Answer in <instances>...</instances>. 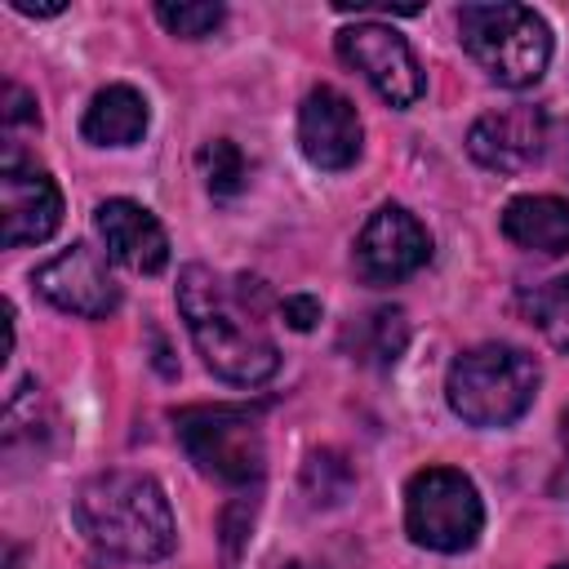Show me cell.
Instances as JSON below:
<instances>
[{
  "label": "cell",
  "mask_w": 569,
  "mask_h": 569,
  "mask_svg": "<svg viewBox=\"0 0 569 569\" xmlns=\"http://www.w3.org/2000/svg\"><path fill=\"white\" fill-rule=\"evenodd\" d=\"M560 440H565V453H569V409H565V418H560Z\"/></svg>",
  "instance_id": "23"
},
{
  "label": "cell",
  "mask_w": 569,
  "mask_h": 569,
  "mask_svg": "<svg viewBox=\"0 0 569 569\" xmlns=\"http://www.w3.org/2000/svg\"><path fill=\"white\" fill-rule=\"evenodd\" d=\"M502 236L529 253H569V204L560 196H516L502 209Z\"/></svg>",
  "instance_id": "15"
},
{
  "label": "cell",
  "mask_w": 569,
  "mask_h": 569,
  "mask_svg": "<svg viewBox=\"0 0 569 569\" xmlns=\"http://www.w3.org/2000/svg\"><path fill=\"white\" fill-rule=\"evenodd\" d=\"M560 160H565V173H569V124H565V142H560Z\"/></svg>",
  "instance_id": "24"
},
{
  "label": "cell",
  "mask_w": 569,
  "mask_h": 569,
  "mask_svg": "<svg viewBox=\"0 0 569 569\" xmlns=\"http://www.w3.org/2000/svg\"><path fill=\"white\" fill-rule=\"evenodd\" d=\"M173 422H178V440L200 476L231 485V489H249L262 480L267 449H262V427L249 409L191 405V409H178Z\"/></svg>",
  "instance_id": "5"
},
{
  "label": "cell",
  "mask_w": 569,
  "mask_h": 569,
  "mask_svg": "<svg viewBox=\"0 0 569 569\" xmlns=\"http://www.w3.org/2000/svg\"><path fill=\"white\" fill-rule=\"evenodd\" d=\"M36 289L44 302H53L67 316H84V320H102L120 307V289L107 271V262L89 249V244H71L58 258H49L44 267H36Z\"/></svg>",
  "instance_id": "10"
},
{
  "label": "cell",
  "mask_w": 569,
  "mask_h": 569,
  "mask_svg": "<svg viewBox=\"0 0 569 569\" xmlns=\"http://www.w3.org/2000/svg\"><path fill=\"white\" fill-rule=\"evenodd\" d=\"M467 151L476 164L493 169V173H520L529 164L542 160L547 151V116L542 107H502V111H485L471 133H467Z\"/></svg>",
  "instance_id": "12"
},
{
  "label": "cell",
  "mask_w": 569,
  "mask_h": 569,
  "mask_svg": "<svg viewBox=\"0 0 569 569\" xmlns=\"http://www.w3.org/2000/svg\"><path fill=\"white\" fill-rule=\"evenodd\" d=\"M360 142H365V129H360V116H356V102L329 84L311 89L298 107V147L302 156L316 164V169H351L360 160Z\"/></svg>",
  "instance_id": "11"
},
{
  "label": "cell",
  "mask_w": 569,
  "mask_h": 569,
  "mask_svg": "<svg viewBox=\"0 0 569 569\" xmlns=\"http://www.w3.org/2000/svg\"><path fill=\"white\" fill-rule=\"evenodd\" d=\"M147 124H151L147 98L133 84H107L89 98L80 133L93 147H133V142H142Z\"/></svg>",
  "instance_id": "14"
},
{
  "label": "cell",
  "mask_w": 569,
  "mask_h": 569,
  "mask_svg": "<svg viewBox=\"0 0 569 569\" xmlns=\"http://www.w3.org/2000/svg\"><path fill=\"white\" fill-rule=\"evenodd\" d=\"M458 40L476 67L507 89L538 84L551 62V27L529 4H462Z\"/></svg>",
  "instance_id": "4"
},
{
  "label": "cell",
  "mask_w": 569,
  "mask_h": 569,
  "mask_svg": "<svg viewBox=\"0 0 569 569\" xmlns=\"http://www.w3.org/2000/svg\"><path fill=\"white\" fill-rule=\"evenodd\" d=\"M4 120L9 124H18V120H27V124H40V116H36V102H31V93L27 89H18V84H9L4 89Z\"/></svg>",
  "instance_id": "21"
},
{
  "label": "cell",
  "mask_w": 569,
  "mask_h": 569,
  "mask_svg": "<svg viewBox=\"0 0 569 569\" xmlns=\"http://www.w3.org/2000/svg\"><path fill=\"white\" fill-rule=\"evenodd\" d=\"M80 533L116 560H164L178 547V525L164 489L142 471H102L76 493Z\"/></svg>",
  "instance_id": "2"
},
{
  "label": "cell",
  "mask_w": 569,
  "mask_h": 569,
  "mask_svg": "<svg viewBox=\"0 0 569 569\" xmlns=\"http://www.w3.org/2000/svg\"><path fill=\"white\" fill-rule=\"evenodd\" d=\"M156 18L169 36H182V40H204L222 27V4H156Z\"/></svg>",
  "instance_id": "19"
},
{
  "label": "cell",
  "mask_w": 569,
  "mask_h": 569,
  "mask_svg": "<svg viewBox=\"0 0 569 569\" xmlns=\"http://www.w3.org/2000/svg\"><path fill=\"white\" fill-rule=\"evenodd\" d=\"M405 529L418 547L458 556L476 547L485 529V507L476 485L458 467H422L405 485Z\"/></svg>",
  "instance_id": "6"
},
{
  "label": "cell",
  "mask_w": 569,
  "mask_h": 569,
  "mask_svg": "<svg viewBox=\"0 0 569 569\" xmlns=\"http://www.w3.org/2000/svg\"><path fill=\"white\" fill-rule=\"evenodd\" d=\"M351 342H356V356H360L365 365H396V356H400L405 342H409L405 311H400V307H378V311H369V316L351 329Z\"/></svg>",
  "instance_id": "16"
},
{
  "label": "cell",
  "mask_w": 569,
  "mask_h": 569,
  "mask_svg": "<svg viewBox=\"0 0 569 569\" xmlns=\"http://www.w3.org/2000/svg\"><path fill=\"white\" fill-rule=\"evenodd\" d=\"M0 213H4V249L40 244L62 222L58 182L44 169L27 164L13 147L4 151V164H0Z\"/></svg>",
  "instance_id": "9"
},
{
  "label": "cell",
  "mask_w": 569,
  "mask_h": 569,
  "mask_svg": "<svg viewBox=\"0 0 569 569\" xmlns=\"http://www.w3.org/2000/svg\"><path fill=\"white\" fill-rule=\"evenodd\" d=\"M178 311L191 329L196 351L204 365L236 387H258L280 369V351L271 333L262 329L258 302H249V289H231L218 271L191 262L178 276Z\"/></svg>",
  "instance_id": "1"
},
{
  "label": "cell",
  "mask_w": 569,
  "mask_h": 569,
  "mask_svg": "<svg viewBox=\"0 0 569 569\" xmlns=\"http://www.w3.org/2000/svg\"><path fill=\"white\" fill-rule=\"evenodd\" d=\"M93 227L120 267H129L138 276H156L169 267V236H164L160 218L151 209H142L138 200H124V196L102 200L93 209Z\"/></svg>",
  "instance_id": "13"
},
{
  "label": "cell",
  "mask_w": 569,
  "mask_h": 569,
  "mask_svg": "<svg viewBox=\"0 0 569 569\" xmlns=\"http://www.w3.org/2000/svg\"><path fill=\"white\" fill-rule=\"evenodd\" d=\"M520 307L560 351H569V276H556V280L520 293Z\"/></svg>",
  "instance_id": "17"
},
{
  "label": "cell",
  "mask_w": 569,
  "mask_h": 569,
  "mask_svg": "<svg viewBox=\"0 0 569 569\" xmlns=\"http://www.w3.org/2000/svg\"><path fill=\"white\" fill-rule=\"evenodd\" d=\"M284 569H316V565H284Z\"/></svg>",
  "instance_id": "25"
},
{
  "label": "cell",
  "mask_w": 569,
  "mask_h": 569,
  "mask_svg": "<svg viewBox=\"0 0 569 569\" xmlns=\"http://www.w3.org/2000/svg\"><path fill=\"white\" fill-rule=\"evenodd\" d=\"M196 164H200V178H204V187L213 191V196H236L240 187H244V178H249V164H244V156H240V147L231 142V138H213V142H204L200 147V156H196Z\"/></svg>",
  "instance_id": "18"
},
{
  "label": "cell",
  "mask_w": 569,
  "mask_h": 569,
  "mask_svg": "<svg viewBox=\"0 0 569 569\" xmlns=\"http://www.w3.org/2000/svg\"><path fill=\"white\" fill-rule=\"evenodd\" d=\"M18 13H27V18H53V13H62V4H27V0H9Z\"/></svg>",
  "instance_id": "22"
},
{
  "label": "cell",
  "mask_w": 569,
  "mask_h": 569,
  "mask_svg": "<svg viewBox=\"0 0 569 569\" xmlns=\"http://www.w3.org/2000/svg\"><path fill=\"white\" fill-rule=\"evenodd\" d=\"M556 569H569V565H556Z\"/></svg>",
  "instance_id": "26"
},
{
  "label": "cell",
  "mask_w": 569,
  "mask_h": 569,
  "mask_svg": "<svg viewBox=\"0 0 569 569\" xmlns=\"http://www.w3.org/2000/svg\"><path fill=\"white\" fill-rule=\"evenodd\" d=\"M338 58L351 71H360L387 107H413L422 98V89H427L422 67H418L409 40L400 31H391L387 22L342 27L338 31Z\"/></svg>",
  "instance_id": "7"
},
{
  "label": "cell",
  "mask_w": 569,
  "mask_h": 569,
  "mask_svg": "<svg viewBox=\"0 0 569 569\" xmlns=\"http://www.w3.org/2000/svg\"><path fill=\"white\" fill-rule=\"evenodd\" d=\"M431 258L427 227L405 204H382L369 213V222L356 236L351 262L365 284H400Z\"/></svg>",
  "instance_id": "8"
},
{
  "label": "cell",
  "mask_w": 569,
  "mask_h": 569,
  "mask_svg": "<svg viewBox=\"0 0 569 569\" xmlns=\"http://www.w3.org/2000/svg\"><path fill=\"white\" fill-rule=\"evenodd\" d=\"M280 316H284V325H289V329L307 333V329H311V325L320 320V298L293 293V298H284V302H280Z\"/></svg>",
  "instance_id": "20"
},
{
  "label": "cell",
  "mask_w": 569,
  "mask_h": 569,
  "mask_svg": "<svg viewBox=\"0 0 569 569\" xmlns=\"http://www.w3.org/2000/svg\"><path fill=\"white\" fill-rule=\"evenodd\" d=\"M542 369L511 342H480L449 365L445 396L467 427H511L529 413Z\"/></svg>",
  "instance_id": "3"
}]
</instances>
